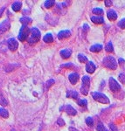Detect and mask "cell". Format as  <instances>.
I'll return each mask as SVG.
<instances>
[{
  "instance_id": "obj_1",
  "label": "cell",
  "mask_w": 125,
  "mask_h": 131,
  "mask_svg": "<svg viewBox=\"0 0 125 131\" xmlns=\"http://www.w3.org/2000/svg\"><path fill=\"white\" fill-rule=\"evenodd\" d=\"M40 36H41V33H40V31L39 29H37L36 27H33V28L31 29L30 36H29V38H28V43L30 44V45L36 44L38 41H39Z\"/></svg>"
},
{
  "instance_id": "obj_2",
  "label": "cell",
  "mask_w": 125,
  "mask_h": 131,
  "mask_svg": "<svg viewBox=\"0 0 125 131\" xmlns=\"http://www.w3.org/2000/svg\"><path fill=\"white\" fill-rule=\"evenodd\" d=\"M102 65L103 67H107L109 69H112V70H115V69H116V67H117V62L115 60V58H113L111 56L106 57V58L103 59Z\"/></svg>"
},
{
  "instance_id": "obj_3",
  "label": "cell",
  "mask_w": 125,
  "mask_h": 131,
  "mask_svg": "<svg viewBox=\"0 0 125 131\" xmlns=\"http://www.w3.org/2000/svg\"><path fill=\"white\" fill-rule=\"evenodd\" d=\"M92 97L95 101H98L100 103H102V104H109V99L108 98L105 94H101V93H98V92H93L92 93Z\"/></svg>"
},
{
  "instance_id": "obj_4",
  "label": "cell",
  "mask_w": 125,
  "mask_h": 131,
  "mask_svg": "<svg viewBox=\"0 0 125 131\" xmlns=\"http://www.w3.org/2000/svg\"><path fill=\"white\" fill-rule=\"evenodd\" d=\"M90 86V79L88 76H83L82 77V86L80 88V92L84 94L87 95L88 94V90H89Z\"/></svg>"
},
{
  "instance_id": "obj_5",
  "label": "cell",
  "mask_w": 125,
  "mask_h": 131,
  "mask_svg": "<svg viewBox=\"0 0 125 131\" xmlns=\"http://www.w3.org/2000/svg\"><path fill=\"white\" fill-rule=\"evenodd\" d=\"M31 32V30L29 29L28 25H22V27L19 30V34H18V39L20 41H25L28 38L29 34Z\"/></svg>"
},
{
  "instance_id": "obj_6",
  "label": "cell",
  "mask_w": 125,
  "mask_h": 131,
  "mask_svg": "<svg viewBox=\"0 0 125 131\" xmlns=\"http://www.w3.org/2000/svg\"><path fill=\"white\" fill-rule=\"evenodd\" d=\"M109 88L113 93L118 92V91L121 90V86L113 77L109 78Z\"/></svg>"
},
{
  "instance_id": "obj_7",
  "label": "cell",
  "mask_w": 125,
  "mask_h": 131,
  "mask_svg": "<svg viewBox=\"0 0 125 131\" xmlns=\"http://www.w3.org/2000/svg\"><path fill=\"white\" fill-rule=\"evenodd\" d=\"M10 26H11V24H10L9 20L5 19V21H3V22L0 24V35L3 34V33H5V31H7L9 30Z\"/></svg>"
},
{
  "instance_id": "obj_8",
  "label": "cell",
  "mask_w": 125,
  "mask_h": 131,
  "mask_svg": "<svg viewBox=\"0 0 125 131\" xmlns=\"http://www.w3.org/2000/svg\"><path fill=\"white\" fill-rule=\"evenodd\" d=\"M18 42L15 39H8V47L11 51L14 52L18 49Z\"/></svg>"
},
{
  "instance_id": "obj_9",
  "label": "cell",
  "mask_w": 125,
  "mask_h": 131,
  "mask_svg": "<svg viewBox=\"0 0 125 131\" xmlns=\"http://www.w3.org/2000/svg\"><path fill=\"white\" fill-rule=\"evenodd\" d=\"M71 36V31L68 30H65V31H61L59 32L58 34V39H67L68 37Z\"/></svg>"
},
{
  "instance_id": "obj_10",
  "label": "cell",
  "mask_w": 125,
  "mask_h": 131,
  "mask_svg": "<svg viewBox=\"0 0 125 131\" xmlns=\"http://www.w3.org/2000/svg\"><path fill=\"white\" fill-rule=\"evenodd\" d=\"M95 69H96V67H95V65L93 62L89 61V62L87 63V65H86V71L88 72V73H93L95 71Z\"/></svg>"
},
{
  "instance_id": "obj_11",
  "label": "cell",
  "mask_w": 125,
  "mask_h": 131,
  "mask_svg": "<svg viewBox=\"0 0 125 131\" xmlns=\"http://www.w3.org/2000/svg\"><path fill=\"white\" fill-rule=\"evenodd\" d=\"M91 20H92L93 23H95V24H96V25H101V24H103V23H104V18L100 16L91 17Z\"/></svg>"
},
{
  "instance_id": "obj_12",
  "label": "cell",
  "mask_w": 125,
  "mask_h": 131,
  "mask_svg": "<svg viewBox=\"0 0 125 131\" xmlns=\"http://www.w3.org/2000/svg\"><path fill=\"white\" fill-rule=\"evenodd\" d=\"M68 78L71 83L73 84V85H75V84L77 83V81H79V74L76 73H71V74H69Z\"/></svg>"
},
{
  "instance_id": "obj_13",
  "label": "cell",
  "mask_w": 125,
  "mask_h": 131,
  "mask_svg": "<svg viewBox=\"0 0 125 131\" xmlns=\"http://www.w3.org/2000/svg\"><path fill=\"white\" fill-rule=\"evenodd\" d=\"M107 17L109 20H116L117 18V13L116 12V10H109V12H107Z\"/></svg>"
},
{
  "instance_id": "obj_14",
  "label": "cell",
  "mask_w": 125,
  "mask_h": 131,
  "mask_svg": "<svg viewBox=\"0 0 125 131\" xmlns=\"http://www.w3.org/2000/svg\"><path fill=\"white\" fill-rule=\"evenodd\" d=\"M65 111L67 112L69 115H75L76 114H77L76 110L71 106V105H67V106L65 107Z\"/></svg>"
},
{
  "instance_id": "obj_15",
  "label": "cell",
  "mask_w": 125,
  "mask_h": 131,
  "mask_svg": "<svg viewBox=\"0 0 125 131\" xmlns=\"http://www.w3.org/2000/svg\"><path fill=\"white\" fill-rule=\"evenodd\" d=\"M72 54V51L70 49H64L60 51V55L63 59H68Z\"/></svg>"
},
{
  "instance_id": "obj_16",
  "label": "cell",
  "mask_w": 125,
  "mask_h": 131,
  "mask_svg": "<svg viewBox=\"0 0 125 131\" xmlns=\"http://www.w3.org/2000/svg\"><path fill=\"white\" fill-rule=\"evenodd\" d=\"M101 50H102V46L100 45V44H95V45L90 47V51L92 52H99Z\"/></svg>"
},
{
  "instance_id": "obj_17",
  "label": "cell",
  "mask_w": 125,
  "mask_h": 131,
  "mask_svg": "<svg viewBox=\"0 0 125 131\" xmlns=\"http://www.w3.org/2000/svg\"><path fill=\"white\" fill-rule=\"evenodd\" d=\"M21 6H22V3L20 1H16L12 4V8L14 12H19V10L21 9Z\"/></svg>"
},
{
  "instance_id": "obj_18",
  "label": "cell",
  "mask_w": 125,
  "mask_h": 131,
  "mask_svg": "<svg viewBox=\"0 0 125 131\" xmlns=\"http://www.w3.org/2000/svg\"><path fill=\"white\" fill-rule=\"evenodd\" d=\"M67 98H73V99H77L78 98V93L75 90H68L67 93Z\"/></svg>"
},
{
  "instance_id": "obj_19",
  "label": "cell",
  "mask_w": 125,
  "mask_h": 131,
  "mask_svg": "<svg viewBox=\"0 0 125 131\" xmlns=\"http://www.w3.org/2000/svg\"><path fill=\"white\" fill-rule=\"evenodd\" d=\"M43 40L45 41L46 43H52V42L54 41V37H53V35L51 34V33H47V34H46L44 36Z\"/></svg>"
},
{
  "instance_id": "obj_20",
  "label": "cell",
  "mask_w": 125,
  "mask_h": 131,
  "mask_svg": "<svg viewBox=\"0 0 125 131\" xmlns=\"http://www.w3.org/2000/svg\"><path fill=\"white\" fill-rule=\"evenodd\" d=\"M32 18H28V17H23V18H20V22L22 23L23 25H28L29 24L32 23Z\"/></svg>"
},
{
  "instance_id": "obj_21",
  "label": "cell",
  "mask_w": 125,
  "mask_h": 131,
  "mask_svg": "<svg viewBox=\"0 0 125 131\" xmlns=\"http://www.w3.org/2000/svg\"><path fill=\"white\" fill-rule=\"evenodd\" d=\"M0 116L3 118H8L9 116V113L6 110L5 108H3V107H0Z\"/></svg>"
},
{
  "instance_id": "obj_22",
  "label": "cell",
  "mask_w": 125,
  "mask_h": 131,
  "mask_svg": "<svg viewBox=\"0 0 125 131\" xmlns=\"http://www.w3.org/2000/svg\"><path fill=\"white\" fill-rule=\"evenodd\" d=\"M78 60H79L80 62H81V63L88 62V58H87V57L84 55V54H81V53H80L79 55H78Z\"/></svg>"
},
{
  "instance_id": "obj_23",
  "label": "cell",
  "mask_w": 125,
  "mask_h": 131,
  "mask_svg": "<svg viewBox=\"0 0 125 131\" xmlns=\"http://www.w3.org/2000/svg\"><path fill=\"white\" fill-rule=\"evenodd\" d=\"M105 50L107 52H112L114 51V47H113V45H112L111 42H109V43L106 45L105 46Z\"/></svg>"
},
{
  "instance_id": "obj_24",
  "label": "cell",
  "mask_w": 125,
  "mask_h": 131,
  "mask_svg": "<svg viewBox=\"0 0 125 131\" xmlns=\"http://www.w3.org/2000/svg\"><path fill=\"white\" fill-rule=\"evenodd\" d=\"M55 4L54 1H53V0H47V1L45 2V7L47 8V9H49L51 8L52 6H54Z\"/></svg>"
},
{
  "instance_id": "obj_25",
  "label": "cell",
  "mask_w": 125,
  "mask_h": 131,
  "mask_svg": "<svg viewBox=\"0 0 125 131\" xmlns=\"http://www.w3.org/2000/svg\"><path fill=\"white\" fill-rule=\"evenodd\" d=\"M92 12L96 15H101V14H103V10L101 8H95V9H93Z\"/></svg>"
},
{
  "instance_id": "obj_26",
  "label": "cell",
  "mask_w": 125,
  "mask_h": 131,
  "mask_svg": "<svg viewBox=\"0 0 125 131\" xmlns=\"http://www.w3.org/2000/svg\"><path fill=\"white\" fill-rule=\"evenodd\" d=\"M96 129H97V131H109L105 128L102 123H99L96 127Z\"/></svg>"
},
{
  "instance_id": "obj_27",
  "label": "cell",
  "mask_w": 125,
  "mask_h": 131,
  "mask_svg": "<svg viewBox=\"0 0 125 131\" xmlns=\"http://www.w3.org/2000/svg\"><path fill=\"white\" fill-rule=\"evenodd\" d=\"M86 123H87V125H88L89 127H93V125H94V120H93V118H91V117L87 118Z\"/></svg>"
},
{
  "instance_id": "obj_28",
  "label": "cell",
  "mask_w": 125,
  "mask_h": 131,
  "mask_svg": "<svg viewBox=\"0 0 125 131\" xmlns=\"http://www.w3.org/2000/svg\"><path fill=\"white\" fill-rule=\"evenodd\" d=\"M0 104L3 105V106H6V105H8L7 101L5 100V97L2 96V95H0Z\"/></svg>"
},
{
  "instance_id": "obj_29",
  "label": "cell",
  "mask_w": 125,
  "mask_h": 131,
  "mask_svg": "<svg viewBox=\"0 0 125 131\" xmlns=\"http://www.w3.org/2000/svg\"><path fill=\"white\" fill-rule=\"evenodd\" d=\"M118 79H119V81L122 82V83L125 84V73H121L119 74Z\"/></svg>"
},
{
  "instance_id": "obj_30",
  "label": "cell",
  "mask_w": 125,
  "mask_h": 131,
  "mask_svg": "<svg viewBox=\"0 0 125 131\" xmlns=\"http://www.w3.org/2000/svg\"><path fill=\"white\" fill-rule=\"evenodd\" d=\"M54 80H53V79L47 81V82H46V89L50 88V86L54 85Z\"/></svg>"
},
{
  "instance_id": "obj_31",
  "label": "cell",
  "mask_w": 125,
  "mask_h": 131,
  "mask_svg": "<svg viewBox=\"0 0 125 131\" xmlns=\"http://www.w3.org/2000/svg\"><path fill=\"white\" fill-rule=\"evenodd\" d=\"M118 26L122 29H125V18H122V20L119 21V23H118Z\"/></svg>"
},
{
  "instance_id": "obj_32",
  "label": "cell",
  "mask_w": 125,
  "mask_h": 131,
  "mask_svg": "<svg viewBox=\"0 0 125 131\" xmlns=\"http://www.w3.org/2000/svg\"><path fill=\"white\" fill-rule=\"evenodd\" d=\"M78 104H79V106L85 107L88 104V101H87V100H79L78 101Z\"/></svg>"
},
{
  "instance_id": "obj_33",
  "label": "cell",
  "mask_w": 125,
  "mask_h": 131,
  "mask_svg": "<svg viewBox=\"0 0 125 131\" xmlns=\"http://www.w3.org/2000/svg\"><path fill=\"white\" fill-rule=\"evenodd\" d=\"M57 123H58L60 126H64L65 125V122L62 118H59L58 121H57Z\"/></svg>"
},
{
  "instance_id": "obj_34",
  "label": "cell",
  "mask_w": 125,
  "mask_h": 131,
  "mask_svg": "<svg viewBox=\"0 0 125 131\" xmlns=\"http://www.w3.org/2000/svg\"><path fill=\"white\" fill-rule=\"evenodd\" d=\"M61 67H67V68H72L74 67V65L72 63H68V64H63L61 65Z\"/></svg>"
},
{
  "instance_id": "obj_35",
  "label": "cell",
  "mask_w": 125,
  "mask_h": 131,
  "mask_svg": "<svg viewBox=\"0 0 125 131\" xmlns=\"http://www.w3.org/2000/svg\"><path fill=\"white\" fill-rule=\"evenodd\" d=\"M109 128H110V129H111L112 131H117V128H116L115 124H113V123L109 124Z\"/></svg>"
},
{
  "instance_id": "obj_36",
  "label": "cell",
  "mask_w": 125,
  "mask_h": 131,
  "mask_svg": "<svg viewBox=\"0 0 125 131\" xmlns=\"http://www.w3.org/2000/svg\"><path fill=\"white\" fill-rule=\"evenodd\" d=\"M105 5L107 6V7H109L110 5H112V1H110V0H105Z\"/></svg>"
},
{
  "instance_id": "obj_37",
  "label": "cell",
  "mask_w": 125,
  "mask_h": 131,
  "mask_svg": "<svg viewBox=\"0 0 125 131\" xmlns=\"http://www.w3.org/2000/svg\"><path fill=\"white\" fill-rule=\"evenodd\" d=\"M88 29H89V27H88V25H87V24H85V25H83V30H84V31H85V32H87V31H88Z\"/></svg>"
},
{
  "instance_id": "obj_38",
  "label": "cell",
  "mask_w": 125,
  "mask_h": 131,
  "mask_svg": "<svg viewBox=\"0 0 125 131\" xmlns=\"http://www.w3.org/2000/svg\"><path fill=\"white\" fill-rule=\"evenodd\" d=\"M69 131H78L76 128H73V127H70L69 128Z\"/></svg>"
},
{
  "instance_id": "obj_39",
  "label": "cell",
  "mask_w": 125,
  "mask_h": 131,
  "mask_svg": "<svg viewBox=\"0 0 125 131\" xmlns=\"http://www.w3.org/2000/svg\"><path fill=\"white\" fill-rule=\"evenodd\" d=\"M124 62H125L124 60H122V59H119V63H120V64H123Z\"/></svg>"
}]
</instances>
